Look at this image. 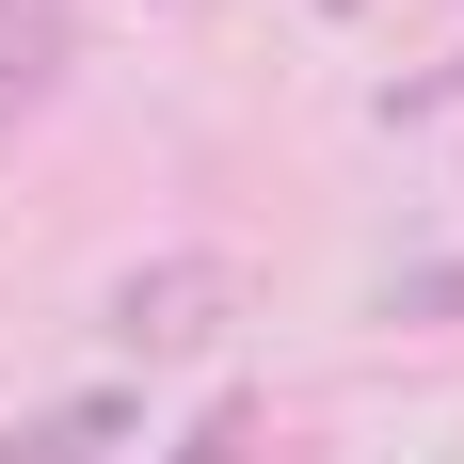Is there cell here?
Wrapping results in <instances>:
<instances>
[{"label":"cell","instance_id":"cell-1","mask_svg":"<svg viewBox=\"0 0 464 464\" xmlns=\"http://www.w3.org/2000/svg\"><path fill=\"white\" fill-rule=\"evenodd\" d=\"M96 321L129 336V353H208V336L240 321V256H225V240H177V256H129Z\"/></svg>","mask_w":464,"mask_h":464},{"label":"cell","instance_id":"cell-2","mask_svg":"<svg viewBox=\"0 0 464 464\" xmlns=\"http://www.w3.org/2000/svg\"><path fill=\"white\" fill-rule=\"evenodd\" d=\"M81 64V0H0V129H33Z\"/></svg>","mask_w":464,"mask_h":464},{"label":"cell","instance_id":"cell-3","mask_svg":"<svg viewBox=\"0 0 464 464\" xmlns=\"http://www.w3.org/2000/svg\"><path fill=\"white\" fill-rule=\"evenodd\" d=\"M129 432H144V401H129V384H81V401H33V417L0 432V464H112Z\"/></svg>","mask_w":464,"mask_h":464},{"label":"cell","instance_id":"cell-4","mask_svg":"<svg viewBox=\"0 0 464 464\" xmlns=\"http://www.w3.org/2000/svg\"><path fill=\"white\" fill-rule=\"evenodd\" d=\"M240 449H256V401H240V384H225V401H208V417H192V432H177V449H160V464H240Z\"/></svg>","mask_w":464,"mask_h":464},{"label":"cell","instance_id":"cell-5","mask_svg":"<svg viewBox=\"0 0 464 464\" xmlns=\"http://www.w3.org/2000/svg\"><path fill=\"white\" fill-rule=\"evenodd\" d=\"M384 321H464V256H432V273L384 288Z\"/></svg>","mask_w":464,"mask_h":464},{"label":"cell","instance_id":"cell-6","mask_svg":"<svg viewBox=\"0 0 464 464\" xmlns=\"http://www.w3.org/2000/svg\"><path fill=\"white\" fill-rule=\"evenodd\" d=\"M449 96H464V64H432V81H384V129H432Z\"/></svg>","mask_w":464,"mask_h":464},{"label":"cell","instance_id":"cell-7","mask_svg":"<svg viewBox=\"0 0 464 464\" xmlns=\"http://www.w3.org/2000/svg\"><path fill=\"white\" fill-rule=\"evenodd\" d=\"M321 16H369V0H321Z\"/></svg>","mask_w":464,"mask_h":464}]
</instances>
